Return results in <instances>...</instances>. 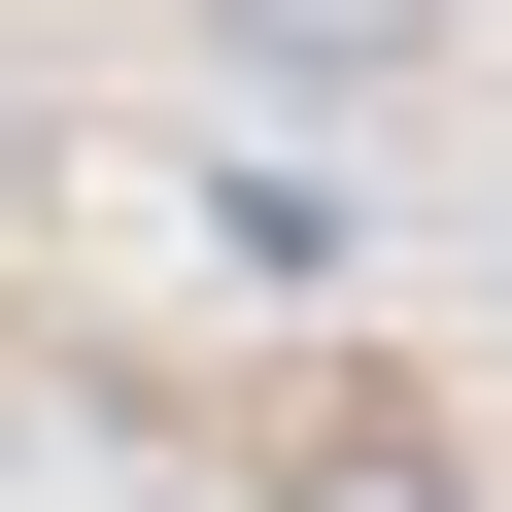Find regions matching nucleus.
Returning a JSON list of instances; mask_svg holds the SVG:
<instances>
[{
	"mask_svg": "<svg viewBox=\"0 0 512 512\" xmlns=\"http://www.w3.org/2000/svg\"><path fill=\"white\" fill-rule=\"evenodd\" d=\"M205 35H239V69H308V103H376V69L444 35V0H205Z\"/></svg>",
	"mask_w": 512,
	"mask_h": 512,
	"instance_id": "nucleus-1",
	"label": "nucleus"
}]
</instances>
